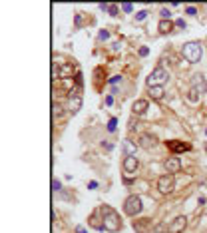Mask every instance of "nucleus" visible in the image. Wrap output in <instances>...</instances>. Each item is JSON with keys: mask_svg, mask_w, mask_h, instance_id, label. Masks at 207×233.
<instances>
[{"mask_svg": "<svg viewBox=\"0 0 207 233\" xmlns=\"http://www.w3.org/2000/svg\"><path fill=\"white\" fill-rule=\"evenodd\" d=\"M132 225L138 233H151V219H138Z\"/></svg>", "mask_w": 207, "mask_h": 233, "instance_id": "obj_11", "label": "nucleus"}, {"mask_svg": "<svg viewBox=\"0 0 207 233\" xmlns=\"http://www.w3.org/2000/svg\"><path fill=\"white\" fill-rule=\"evenodd\" d=\"M135 151H138V145H135L132 139H126V142H124V154L126 155H135Z\"/></svg>", "mask_w": 207, "mask_h": 233, "instance_id": "obj_17", "label": "nucleus"}, {"mask_svg": "<svg viewBox=\"0 0 207 233\" xmlns=\"http://www.w3.org/2000/svg\"><path fill=\"white\" fill-rule=\"evenodd\" d=\"M197 203H199V205H205V197H203V195H199V199H197Z\"/></svg>", "mask_w": 207, "mask_h": 233, "instance_id": "obj_36", "label": "nucleus"}, {"mask_svg": "<svg viewBox=\"0 0 207 233\" xmlns=\"http://www.w3.org/2000/svg\"><path fill=\"white\" fill-rule=\"evenodd\" d=\"M100 213H102V219H104V227H106V231L110 233H116L122 229V217H119V213L114 207L110 205H102L100 207Z\"/></svg>", "mask_w": 207, "mask_h": 233, "instance_id": "obj_1", "label": "nucleus"}, {"mask_svg": "<svg viewBox=\"0 0 207 233\" xmlns=\"http://www.w3.org/2000/svg\"><path fill=\"white\" fill-rule=\"evenodd\" d=\"M185 225H187V217L185 215H179V217H175L169 223V227H167V233H181L185 229Z\"/></svg>", "mask_w": 207, "mask_h": 233, "instance_id": "obj_8", "label": "nucleus"}, {"mask_svg": "<svg viewBox=\"0 0 207 233\" xmlns=\"http://www.w3.org/2000/svg\"><path fill=\"white\" fill-rule=\"evenodd\" d=\"M185 12H187V14H191V16H195V14H197V10H195L193 6H187V8H185Z\"/></svg>", "mask_w": 207, "mask_h": 233, "instance_id": "obj_29", "label": "nucleus"}, {"mask_svg": "<svg viewBox=\"0 0 207 233\" xmlns=\"http://www.w3.org/2000/svg\"><path fill=\"white\" fill-rule=\"evenodd\" d=\"M82 110V90L80 88H76L70 92V112H72V116L74 114H78Z\"/></svg>", "mask_w": 207, "mask_h": 233, "instance_id": "obj_6", "label": "nucleus"}, {"mask_svg": "<svg viewBox=\"0 0 207 233\" xmlns=\"http://www.w3.org/2000/svg\"><path fill=\"white\" fill-rule=\"evenodd\" d=\"M157 28H159L161 34H169L173 30V22L171 20H159V26H157Z\"/></svg>", "mask_w": 207, "mask_h": 233, "instance_id": "obj_18", "label": "nucleus"}, {"mask_svg": "<svg viewBox=\"0 0 207 233\" xmlns=\"http://www.w3.org/2000/svg\"><path fill=\"white\" fill-rule=\"evenodd\" d=\"M181 56L189 64H197L201 60V56H203V48H201L199 42H187V44H183V48H181Z\"/></svg>", "mask_w": 207, "mask_h": 233, "instance_id": "obj_2", "label": "nucleus"}, {"mask_svg": "<svg viewBox=\"0 0 207 233\" xmlns=\"http://www.w3.org/2000/svg\"><path fill=\"white\" fill-rule=\"evenodd\" d=\"M163 94H165L163 86H151V88H149V98L151 100H161Z\"/></svg>", "mask_w": 207, "mask_h": 233, "instance_id": "obj_16", "label": "nucleus"}, {"mask_svg": "<svg viewBox=\"0 0 207 233\" xmlns=\"http://www.w3.org/2000/svg\"><path fill=\"white\" fill-rule=\"evenodd\" d=\"M173 187H175V180H173L171 173H165V175H161L159 180H157V189H159L161 193H171Z\"/></svg>", "mask_w": 207, "mask_h": 233, "instance_id": "obj_5", "label": "nucleus"}, {"mask_svg": "<svg viewBox=\"0 0 207 233\" xmlns=\"http://www.w3.org/2000/svg\"><path fill=\"white\" fill-rule=\"evenodd\" d=\"M145 110H148V100H135V102H134L132 112L135 114V116H141V114H145Z\"/></svg>", "mask_w": 207, "mask_h": 233, "instance_id": "obj_14", "label": "nucleus"}, {"mask_svg": "<svg viewBox=\"0 0 207 233\" xmlns=\"http://www.w3.org/2000/svg\"><path fill=\"white\" fill-rule=\"evenodd\" d=\"M167 148H169L173 154H181V151H189V149H191V145L179 142V139H171V142H167Z\"/></svg>", "mask_w": 207, "mask_h": 233, "instance_id": "obj_10", "label": "nucleus"}, {"mask_svg": "<svg viewBox=\"0 0 207 233\" xmlns=\"http://www.w3.org/2000/svg\"><path fill=\"white\" fill-rule=\"evenodd\" d=\"M145 16H148V12H145V10H141V12H138V14H135V20L139 22V20H144Z\"/></svg>", "mask_w": 207, "mask_h": 233, "instance_id": "obj_26", "label": "nucleus"}, {"mask_svg": "<svg viewBox=\"0 0 207 233\" xmlns=\"http://www.w3.org/2000/svg\"><path fill=\"white\" fill-rule=\"evenodd\" d=\"M163 165H165L167 173H177L179 170H181V161H179V158H167Z\"/></svg>", "mask_w": 207, "mask_h": 233, "instance_id": "obj_12", "label": "nucleus"}, {"mask_svg": "<svg viewBox=\"0 0 207 233\" xmlns=\"http://www.w3.org/2000/svg\"><path fill=\"white\" fill-rule=\"evenodd\" d=\"M141 209H144V205H141V197L139 195H129L126 201H124V213L129 215V217L139 215Z\"/></svg>", "mask_w": 207, "mask_h": 233, "instance_id": "obj_3", "label": "nucleus"}, {"mask_svg": "<svg viewBox=\"0 0 207 233\" xmlns=\"http://www.w3.org/2000/svg\"><path fill=\"white\" fill-rule=\"evenodd\" d=\"M52 189H54V191H60V189H62V183H60L58 180H54L52 181Z\"/></svg>", "mask_w": 207, "mask_h": 233, "instance_id": "obj_25", "label": "nucleus"}, {"mask_svg": "<svg viewBox=\"0 0 207 233\" xmlns=\"http://www.w3.org/2000/svg\"><path fill=\"white\" fill-rule=\"evenodd\" d=\"M88 187H90V189H96V187H98V181H90Z\"/></svg>", "mask_w": 207, "mask_h": 233, "instance_id": "obj_34", "label": "nucleus"}, {"mask_svg": "<svg viewBox=\"0 0 207 233\" xmlns=\"http://www.w3.org/2000/svg\"><path fill=\"white\" fill-rule=\"evenodd\" d=\"M155 135H151V134H144V135H139V148H144V149H151L155 145Z\"/></svg>", "mask_w": 207, "mask_h": 233, "instance_id": "obj_13", "label": "nucleus"}, {"mask_svg": "<svg viewBox=\"0 0 207 233\" xmlns=\"http://www.w3.org/2000/svg\"><path fill=\"white\" fill-rule=\"evenodd\" d=\"M106 104H108V106L114 104V98H112V96H108V98H106Z\"/></svg>", "mask_w": 207, "mask_h": 233, "instance_id": "obj_35", "label": "nucleus"}, {"mask_svg": "<svg viewBox=\"0 0 207 233\" xmlns=\"http://www.w3.org/2000/svg\"><path fill=\"white\" fill-rule=\"evenodd\" d=\"M98 215H100V209H98L96 213H92V215H90V225L94 227V229H98V231H104L106 227H104V223H100V221H104V219H100Z\"/></svg>", "mask_w": 207, "mask_h": 233, "instance_id": "obj_15", "label": "nucleus"}, {"mask_svg": "<svg viewBox=\"0 0 207 233\" xmlns=\"http://www.w3.org/2000/svg\"><path fill=\"white\" fill-rule=\"evenodd\" d=\"M167 78H169V74H167L161 66H157V68H154V72L149 74L148 86H149V88H151V86H161V82H165Z\"/></svg>", "mask_w": 207, "mask_h": 233, "instance_id": "obj_4", "label": "nucleus"}, {"mask_svg": "<svg viewBox=\"0 0 207 233\" xmlns=\"http://www.w3.org/2000/svg\"><path fill=\"white\" fill-rule=\"evenodd\" d=\"M108 12H110L112 16H118V6L116 4H108Z\"/></svg>", "mask_w": 207, "mask_h": 233, "instance_id": "obj_23", "label": "nucleus"}, {"mask_svg": "<svg viewBox=\"0 0 207 233\" xmlns=\"http://www.w3.org/2000/svg\"><path fill=\"white\" fill-rule=\"evenodd\" d=\"M108 38H110V32H108V30H102V32H100V40H108Z\"/></svg>", "mask_w": 207, "mask_h": 233, "instance_id": "obj_28", "label": "nucleus"}, {"mask_svg": "<svg viewBox=\"0 0 207 233\" xmlns=\"http://www.w3.org/2000/svg\"><path fill=\"white\" fill-rule=\"evenodd\" d=\"M118 80H119V76H114V78H110V84H116Z\"/></svg>", "mask_w": 207, "mask_h": 233, "instance_id": "obj_37", "label": "nucleus"}, {"mask_svg": "<svg viewBox=\"0 0 207 233\" xmlns=\"http://www.w3.org/2000/svg\"><path fill=\"white\" fill-rule=\"evenodd\" d=\"M175 26H177V28H185L187 24L183 22V18H179V20H175Z\"/></svg>", "mask_w": 207, "mask_h": 233, "instance_id": "obj_30", "label": "nucleus"}, {"mask_svg": "<svg viewBox=\"0 0 207 233\" xmlns=\"http://www.w3.org/2000/svg\"><path fill=\"white\" fill-rule=\"evenodd\" d=\"M74 72V66H70V64H64L62 70L58 72V78H68V76H72Z\"/></svg>", "mask_w": 207, "mask_h": 233, "instance_id": "obj_19", "label": "nucleus"}, {"mask_svg": "<svg viewBox=\"0 0 207 233\" xmlns=\"http://www.w3.org/2000/svg\"><path fill=\"white\" fill-rule=\"evenodd\" d=\"M165 231H167V225H159V227L155 229V233H165Z\"/></svg>", "mask_w": 207, "mask_h": 233, "instance_id": "obj_31", "label": "nucleus"}, {"mask_svg": "<svg viewBox=\"0 0 207 233\" xmlns=\"http://www.w3.org/2000/svg\"><path fill=\"white\" fill-rule=\"evenodd\" d=\"M161 20H169L171 18V12H169V10H167V8H161Z\"/></svg>", "mask_w": 207, "mask_h": 233, "instance_id": "obj_22", "label": "nucleus"}, {"mask_svg": "<svg viewBox=\"0 0 207 233\" xmlns=\"http://www.w3.org/2000/svg\"><path fill=\"white\" fill-rule=\"evenodd\" d=\"M191 90H195L197 94H207V82H205V78L201 74H195L193 78H191Z\"/></svg>", "mask_w": 207, "mask_h": 233, "instance_id": "obj_7", "label": "nucleus"}, {"mask_svg": "<svg viewBox=\"0 0 207 233\" xmlns=\"http://www.w3.org/2000/svg\"><path fill=\"white\" fill-rule=\"evenodd\" d=\"M76 233H90V231H86L82 225H78V227H76Z\"/></svg>", "mask_w": 207, "mask_h": 233, "instance_id": "obj_33", "label": "nucleus"}, {"mask_svg": "<svg viewBox=\"0 0 207 233\" xmlns=\"http://www.w3.org/2000/svg\"><path fill=\"white\" fill-rule=\"evenodd\" d=\"M52 112H54V118H64V108H62V104H54V106H52Z\"/></svg>", "mask_w": 207, "mask_h": 233, "instance_id": "obj_20", "label": "nucleus"}, {"mask_svg": "<svg viewBox=\"0 0 207 233\" xmlns=\"http://www.w3.org/2000/svg\"><path fill=\"white\" fill-rule=\"evenodd\" d=\"M122 10H124V12H132V10H134V6H132V4H122Z\"/></svg>", "mask_w": 207, "mask_h": 233, "instance_id": "obj_27", "label": "nucleus"}, {"mask_svg": "<svg viewBox=\"0 0 207 233\" xmlns=\"http://www.w3.org/2000/svg\"><path fill=\"white\" fill-rule=\"evenodd\" d=\"M116 124H118V120H116V118H112L110 124H108V129H110V132H116Z\"/></svg>", "mask_w": 207, "mask_h": 233, "instance_id": "obj_24", "label": "nucleus"}, {"mask_svg": "<svg viewBox=\"0 0 207 233\" xmlns=\"http://www.w3.org/2000/svg\"><path fill=\"white\" fill-rule=\"evenodd\" d=\"M205 135H207V128H205Z\"/></svg>", "mask_w": 207, "mask_h": 233, "instance_id": "obj_38", "label": "nucleus"}, {"mask_svg": "<svg viewBox=\"0 0 207 233\" xmlns=\"http://www.w3.org/2000/svg\"><path fill=\"white\" fill-rule=\"evenodd\" d=\"M139 167V161L135 155H126V160H124V171L126 173H135V170Z\"/></svg>", "mask_w": 207, "mask_h": 233, "instance_id": "obj_9", "label": "nucleus"}, {"mask_svg": "<svg viewBox=\"0 0 207 233\" xmlns=\"http://www.w3.org/2000/svg\"><path fill=\"white\" fill-rule=\"evenodd\" d=\"M148 54H149V50H148V48H139V56H148Z\"/></svg>", "mask_w": 207, "mask_h": 233, "instance_id": "obj_32", "label": "nucleus"}, {"mask_svg": "<svg viewBox=\"0 0 207 233\" xmlns=\"http://www.w3.org/2000/svg\"><path fill=\"white\" fill-rule=\"evenodd\" d=\"M187 100L191 102V104H197V102H199V94H197L195 90H189V92H187Z\"/></svg>", "mask_w": 207, "mask_h": 233, "instance_id": "obj_21", "label": "nucleus"}]
</instances>
